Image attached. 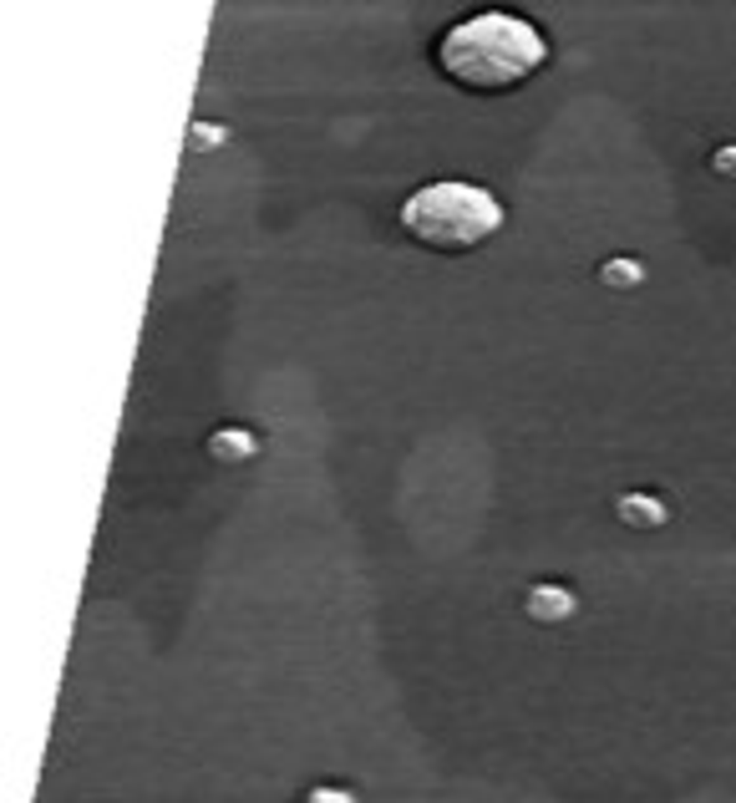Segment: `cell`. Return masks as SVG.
<instances>
[{
  "mask_svg": "<svg viewBox=\"0 0 736 803\" xmlns=\"http://www.w3.org/2000/svg\"><path fill=\"white\" fill-rule=\"evenodd\" d=\"M569 605H574V600H569L564 590H533V595H529V611L533 615H548V620H554V615H569Z\"/></svg>",
  "mask_w": 736,
  "mask_h": 803,
  "instance_id": "3957f363",
  "label": "cell"
},
{
  "mask_svg": "<svg viewBox=\"0 0 736 803\" xmlns=\"http://www.w3.org/2000/svg\"><path fill=\"white\" fill-rule=\"evenodd\" d=\"M437 62H442V72L453 81H462V87L503 92V87H518V81H529V77L544 72L548 41H544V31L523 16L478 11V16L457 21L453 31H442Z\"/></svg>",
  "mask_w": 736,
  "mask_h": 803,
  "instance_id": "6da1fadb",
  "label": "cell"
},
{
  "mask_svg": "<svg viewBox=\"0 0 736 803\" xmlns=\"http://www.w3.org/2000/svg\"><path fill=\"white\" fill-rule=\"evenodd\" d=\"M605 275H610V285H635L640 269H635V265H605Z\"/></svg>",
  "mask_w": 736,
  "mask_h": 803,
  "instance_id": "5b68a950",
  "label": "cell"
},
{
  "mask_svg": "<svg viewBox=\"0 0 736 803\" xmlns=\"http://www.w3.org/2000/svg\"><path fill=\"white\" fill-rule=\"evenodd\" d=\"M402 224L432 250H478L503 229V204L478 184H427L402 204Z\"/></svg>",
  "mask_w": 736,
  "mask_h": 803,
  "instance_id": "7a4b0ae2",
  "label": "cell"
},
{
  "mask_svg": "<svg viewBox=\"0 0 736 803\" xmlns=\"http://www.w3.org/2000/svg\"><path fill=\"white\" fill-rule=\"evenodd\" d=\"M716 168H721V174H736V148H721V153H716Z\"/></svg>",
  "mask_w": 736,
  "mask_h": 803,
  "instance_id": "8992f818",
  "label": "cell"
},
{
  "mask_svg": "<svg viewBox=\"0 0 736 803\" xmlns=\"http://www.w3.org/2000/svg\"><path fill=\"white\" fill-rule=\"evenodd\" d=\"M214 453H219V457L254 453V438H244V432H219V438H214Z\"/></svg>",
  "mask_w": 736,
  "mask_h": 803,
  "instance_id": "277c9868",
  "label": "cell"
}]
</instances>
